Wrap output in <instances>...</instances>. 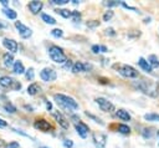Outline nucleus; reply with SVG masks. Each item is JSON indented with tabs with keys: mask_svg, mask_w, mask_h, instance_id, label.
I'll use <instances>...</instances> for the list:
<instances>
[{
	"mask_svg": "<svg viewBox=\"0 0 159 148\" xmlns=\"http://www.w3.org/2000/svg\"><path fill=\"white\" fill-rule=\"evenodd\" d=\"M93 142L97 148H104L106 147V136L101 134V133H98V134L96 133V134H93Z\"/></svg>",
	"mask_w": 159,
	"mask_h": 148,
	"instance_id": "9b49d317",
	"label": "nucleus"
},
{
	"mask_svg": "<svg viewBox=\"0 0 159 148\" xmlns=\"http://www.w3.org/2000/svg\"><path fill=\"white\" fill-rule=\"evenodd\" d=\"M53 4H57V5H63V4H67L68 0H52Z\"/></svg>",
	"mask_w": 159,
	"mask_h": 148,
	"instance_id": "7c9ffc66",
	"label": "nucleus"
},
{
	"mask_svg": "<svg viewBox=\"0 0 159 148\" xmlns=\"http://www.w3.org/2000/svg\"><path fill=\"white\" fill-rule=\"evenodd\" d=\"M1 146H4V142H2L1 139H0V147H1Z\"/></svg>",
	"mask_w": 159,
	"mask_h": 148,
	"instance_id": "ea45409f",
	"label": "nucleus"
},
{
	"mask_svg": "<svg viewBox=\"0 0 159 148\" xmlns=\"http://www.w3.org/2000/svg\"><path fill=\"white\" fill-rule=\"evenodd\" d=\"M2 11H4V14H5L9 19H11V20H15V19H16V16H17L16 11H15V10H12V9H10V7H4V9H2Z\"/></svg>",
	"mask_w": 159,
	"mask_h": 148,
	"instance_id": "6ab92c4d",
	"label": "nucleus"
},
{
	"mask_svg": "<svg viewBox=\"0 0 159 148\" xmlns=\"http://www.w3.org/2000/svg\"><path fill=\"white\" fill-rule=\"evenodd\" d=\"M25 76H26V78L27 80H34V76H35V73H34V68H29L26 72H25Z\"/></svg>",
	"mask_w": 159,
	"mask_h": 148,
	"instance_id": "cd10ccee",
	"label": "nucleus"
},
{
	"mask_svg": "<svg viewBox=\"0 0 159 148\" xmlns=\"http://www.w3.org/2000/svg\"><path fill=\"white\" fill-rule=\"evenodd\" d=\"M39 148H48V147H45V146H41V147H39Z\"/></svg>",
	"mask_w": 159,
	"mask_h": 148,
	"instance_id": "a19ab883",
	"label": "nucleus"
},
{
	"mask_svg": "<svg viewBox=\"0 0 159 148\" xmlns=\"http://www.w3.org/2000/svg\"><path fill=\"white\" fill-rule=\"evenodd\" d=\"M107 51V47L106 46H101V52H106Z\"/></svg>",
	"mask_w": 159,
	"mask_h": 148,
	"instance_id": "4c0bfd02",
	"label": "nucleus"
},
{
	"mask_svg": "<svg viewBox=\"0 0 159 148\" xmlns=\"http://www.w3.org/2000/svg\"><path fill=\"white\" fill-rule=\"evenodd\" d=\"M112 17H113V11H111V10L106 11L104 15H103V20H104V21H108V20L112 19Z\"/></svg>",
	"mask_w": 159,
	"mask_h": 148,
	"instance_id": "c85d7f7f",
	"label": "nucleus"
},
{
	"mask_svg": "<svg viewBox=\"0 0 159 148\" xmlns=\"http://www.w3.org/2000/svg\"><path fill=\"white\" fill-rule=\"evenodd\" d=\"M53 98L57 102V104H60L62 108H66L68 111H73V109L78 108V103L72 97H68V96L62 95V93H57L53 96Z\"/></svg>",
	"mask_w": 159,
	"mask_h": 148,
	"instance_id": "f257e3e1",
	"label": "nucleus"
},
{
	"mask_svg": "<svg viewBox=\"0 0 159 148\" xmlns=\"http://www.w3.org/2000/svg\"><path fill=\"white\" fill-rule=\"evenodd\" d=\"M96 103L98 104V107L103 111V112H113L114 111V106L112 102H109L108 99L103 98V97H98L96 98Z\"/></svg>",
	"mask_w": 159,
	"mask_h": 148,
	"instance_id": "39448f33",
	"label": "nucleus"
},
{
	"mask_svg": "<svg viewBox=\"0 0 159 148\" xmlns=\"http://www.w3.org/2000/svg\"><path fill=\"white\" fill-rule=\"evenodd\" d=\"M34 127L37 128L39 131H42V132H48V129H52L51 124L47 121H45L43 118H37L34 123Z\"/></svg>",
	"mask_w": 159,
	"mask_h": 148,
	"instance_id": "0eeeda50",
	"label": "nucleus"
},
{
	"mask_svg": "<svg viewBox=\"0 0 159 148\" xmlns=\"http://www.w3.org/2000/svg\"><path fill=\"white\" fill-rule=\"evenodd\" d=\"M2 45H4V47L5 49H7L10 52H17V50H19V45H17V42L15 41V40H12V39H7V37H5L4 40H2Z\"/></svg>",
	"mask_w": 159,
	"mask_h": 148,
	"instance_id": "6e6552de",
	"label": "nucleus"
},
{
	"mask_svg": "<svg viewBox=\"0 0 159 148\" xmlns=\"http://www.w3.org/2000/svg\"><path fill=\"white\" fill-rule=\"evenodd\" d=\"M12 71H14L15 73H19V75L24 73V72H25V67H24L22 62H21V61H15L14 65H12Z\"/></svg>",
	"mask_w": 159,
	"mask_h": 148,
	"instance_id": "f3484780",
	"label": "nucleus"
},
{
	"mask_svg": "<svg viewBox=\"0 0 159 148\" xmlns=\"http://www.w3.org/2000/svg\"><path fill=\"white\" fill-rule=\"evenodd\" d=\"M41 17H42V20H43L46 24H50V25H55V24H56V20H55L52 16L47 15V14H42Z\"/></svg>",
	"mask_w": 159,
	"mask_h": 148,
	"instance_id": "5701e85b",
	"label": "nucleus"
},
{
	"mask_svg": "<svg viewBox=\"0 0 159 148\" xmlns=\"http://www.w3.org/2000/svg\"><path fill=\"white\" fill-rule=\"evenodd\" d=\"M4 109H5L6 112H9V113H15V112H16V107L12 106L11 103H6V104H4Z\"/></svg>",
	"mask_w": 159,
	"mask_h": 148,
	"instance_id": "393cba45",
	"label": "nucleus"
},
{
	"mask_svg": "<svg viewBox=\"0 0 159 148\" xmlns=\"http://www.w3.org/2000/svg\"><path fill=\"white\" fill-rule=\"evenodd\" d=\"M15 27L19 30L20 36H21V37H24V39H29V37L32 35V30H31L30 27L25 26L21 21H15Z\"/></svg>",
	"mask_w": 159,
	"mask_h": 148,
	"instance_id": "423d86ee",
	"label": "nucleus"
},
{
	"mask_svg": "<svg viewBox=\"0 0 159 148\" xmlns=\"http://www.w3.org/2000/svg\"><path fill=\"white\" fill-rule=\"evenodd\" d=\"M0 2H1L4 6H7V4H9V1H7V0H0Z\"/></svg>",
	"mask_w": 159,
	"mask_h": 148,
	"instance_id": "e433bc0d",
	"label": "nucleus"
},
{
	"mask_svg": "<svg viewBox=\"0 0 159 148\" xmlns=\"http://www.w3.org/2000/svg\"><path fill=\"white\" fill-rule=\"evenodd\" d=\"M118 72H119L122 76L128 77V78L138 77V71H137L135 68H133L132 66H129V65H119Z\"/></svg>",
	"mask_w": 159,
	"mask_h": 148,
	"instance_id": "7ed1b4c3",
	"label": "nucleus"
},
{
	"mask_svg": "<svg viewBox=\"0 0 159 148\" xmlns=\"http://www.w3.org/2000/svg\"><path fill=\"white\" fill-rule=\"evenodd\" d=\"M144 119L152 121V122H159V114L158 113H147V114H144Z\"/></svg>",
	"mask_w": 159,
	"mask_h": 148,
	"instance_id": "4be33fe9",
	"label": "nucleus"
},
{
	"mask_svg": "<svg viewBox=\"0 0 159 148\" xmlns=\"http://www.w3.org/2000/svg\"><path fill=\"white\" fill-rule=\"evenodd\" d=\"M40 77H41V80L45 81V82H52V81L56 80L57 73H56L55 70H52V68H50V67H45V68L40 72Z\"/></svg>",
	"mask_w": 159,
	"mask_h": 148,
	"instance_id": "20e7f679",
	"label": "nucleus"
},
{
	"mask_svg": "<svg viewBox=\"0 0 159 148\" xmlns=\"http://www.w3.org/2000/svg\"><path fill=\"white\" fill-rule=\"evenodd\" d=\"M148 63L152 66V67H158L159 66V58L155 56V55H150L148 57Z\"/></svg>",
	"mask_w": 159,
	"mask_h": 148,
	"instance_id": "412c9836",
	"label": "nucleus"
},
{
	"mask_svg": "<svg viewBox=\"0 0 159 148\" xmlns=\"http://www.w3.org/2000/svg\"><path fill=\"white\" fill-rule=\"evenodd\" d=\"M15 81L9 76H1L0 77V86L2 87H12V83Z\"/></svg>",
	"mask_w": 159,
	"mask_h": 148,
	"instance_id": "2eb2a0df",
	"label": "nucleus"
},
{
	"mask_svg": "<svg viewBox=\"0 0 159 148\" xmlns=\"http://www.w3.org/2000/svg\"><path fill=\"white\" fill-rule=\"evenodd\" d=\"M138 65H139V67L143 68L145 72H153V67L148 63V61H147L145 58L139 57V60H138Z\"/></svg>",
	"mask_w": 159,
	"mask_h": 148,
	"instance_id": "4468645a",
	"label": "nucleus"
},
{
	"mask_svg": "<svg viewBox=\"0 0 159 148\" xmlns=\"http://www.w3.org/2000/svg\"><path fill=\"white\" fill-rule=\"evenodd\" d=\"M63 146H65L66 148H72L73 142H72L71 139H63Z\"/></svg>",
	"mask_w": 159,
	"mask_h": 148,
	"instance_id": "c756f323",
	"label": "nucleus"
},
{
	"mask_svg": "<svg viewBox=\"0 0 159 148\" xmlns=\"http://www.w3.org/2000/svg\"><path fill=\"white\" fill-rule=\"evenodd\" d=\"M52 116H53V118L57 121V123H58L63 129H67V128H68V126H70V124H68V121H67L60 112H53Z\"/></svg>",
	"mask_w": 159,
	"mask_h": 148,
	"instance_id": "1a4fd4ad",
	"label": "nucleus"
},
{
	"mask_svg": "<svg viewBox=\"0 0 159 148\" xmlns=\"http://www.w3.org/2000/svg\"><path fill=\"white\" fill-rule=\"evenodd\" d=\"M6 148H20V146L17 142H11V143H9V146Z\"/></svg>",
	"mask_w": 159,
	"mask_h": 148,
	"instance_id": "2f4dec72",
	"label": "nucleus"
},
{
	"mask_svg": "<svg viewBox=\"0 0 159 148\" xmlns=\"http://www.w3.org/2000/svg\"><path fill=\"white\" fill-rule=\"evenodd\" d=\"M6 126H7V122L4 121L2 118H0V127H6Z\"/></svg>",
	"mask_w": 159,
	"mask_h": 148,
	"instance_id": "f704fd0d",
	"label": "nucleus"
},
{
	"mask_svg": "<svg viewBox=\"0 0 159 148\" xmlns=\"http://www.w3.org/2000/svg\"><path fill=\"white\" fill-rule=\"evenodd\" d=\"M92 51H93L94 53L101 52V46H98V45H93V46H92Z\"/></svg>",
	"mask_w": 159,
	"mask_h": 148,
	"instance_id": "473e14b6",
	"label": "nucleus"
},
{
	"mask_svg": "<svg viewBox=\"0 0 159 148\" xmlns=\"http://www.w3.org/2000/svg\"><path fill=\"white\" fill-rule=\"evenodd\" d=\"M75 127H76L77 133H78L82 138H86V137H87V134H88V127H87L83 122L78 121V123H76V124H75Z\"/></svg>",
	"mask_w": 159,
	"mask_h": 148,
	"instance_id": "9d476101",
	"label": "nucleus"
},
{
	"mask_svg": "<svg viewBox=\"0 0 159 148\" xmlns=\"http://www.w3.org/2000/svg\"><path fill=\"white\" fill-rule=\"evenodd\" d=\"M39 90H40V87H39L37 83H31V85L27 87V93L31 95V96H34V95H36V93L39 92Z\"/></svg>",
	"mask_w": 159,
	"mask_h": 148,
	"instance_id": "aec40b11",
	"label": "nucleus"
},
{
	"mask_svg": "<svg viewBox=\"0 0 159 148\" xmlns=\"http://www.w3.org/2000/svg\"><path fill=\"white\" fill-rule=\"evenodd\" d=\"M2 61H4V65H5L6 67H12V65H14V62H15L12 55L9 53V52L4 53V56H2Z\"/></svg>",
	"mask_w": 159,
	"mask_h": 148,
	"instance_id": "dca6fc26",
	"label": "nucleus"
},
{
	"mask_svg": "<svg viewBox=\"0 0 159 148\" xmlns=\"http://www.w3.org/2000/svg\"><path fill=\"white\" fill-rule=\"evenodd\" d=\"M29 9L32 14H37L41 11L42 9V2L41 1H37V0H34V1H30L29 2Z\"/></svg>",
	"mask_w": 159,
	"mask_h": 148,
	"instance_id": "ddd939ff",
	"label": "nucleus"
},
{
	"mask_svg": "<svg viewBox=\"0 0 159 148\" xmlns=\"http://www.w3.org/2000/svg\"><path fill=\"white\" fill-rule=\"evenodd\" d=\"M118 131H119L120 133L128 134V133L130 132V128H129L128 126H125V124H119V126H118Z\"/></svg>",
	"mask_w": 159,
	"mask_h": 148,
	"instance_id": "a878e982",
	"label": "nucleus"
},
{
	"mask_svg": "<svg viewBox=\"0 0 159 148\" xmlns=\"http://www.w3.org/2000/svg\"><path fill=\"white\" fill-rule=\"evenodd\" d=\"M56 12H57V14H60L61 16L66 17V19L71 17V14H72V11H70V10H67V9H58Z\"/></svg>",
	"mask_w": 159,
	"mask_h": 148,
	"instance_id": "b1692460",
	"label": "nucleus"
},
{
	"mask_svg": "<svg viewBox=\"0 0 159 148\" xmlns=\"http://www.w3.org/2000/svg\"><path fill=\"white\" fill-rule=\"evenodd\" d=\"M116 114L122 121H130V114L127 111H124V109H117L116 111Z\"/></svg>",
	"mask_w": 159,
	"mask_h": 148,
	"instance_id": "a211bd4d",
	"label": "nucleus"
},
{
	"mask_svg": "<svg viewBox=\"0 0 159 148\" xmlns=\"http://www.w3.org/2000/svg\"><path fill=\"white\" fill-rule=\"evenodd\" d=\"M89 68H91L89 65L83 63V62H78V61L72 65V71H73V72H86V71H88Z\"/></svg>",
	"mask_w": 159,
	"mask_h": 148,
	"instance_id": "f8f14e48",
	"label": "nucleus"
},
{
	"mask_svg": "<svg viewBox=\"0 0 159 148\" xmlns=\"http://www.w3.org/2000/svg\"><path fill=\"white\" fill-rule=\"evenodd\" d=\"M71 16H73V17H75V20H77V19H80V17H81V15H80V12H77V11H72V14H71Z\"/></svg>",
	"mask_w": 159,
	"mask_h": 148,
	"instance_id": "72a5a7b5",
	"label": "nucleus"
},
{
	"mask_svg": "<svg viewBox=\"0 0 159 148\" xmlns=\"http://www.w3.org/2000/svg\"><path fill=\"white\" fill-rule=\"evenodd\" d=\"M51 34H52V36H55V37H62V36H63V31H62L61 29H53V30L51 31Z\"/></svg>",
	"mask_w": 159,
	"mask_h": 148,
	"instance_id": "bb28decb",
	"label": "nucleus"
},
{
	"mask_svg": "<svg viewBox=\"0 0 159 148\" xmlns=\"http://www.w3.org/2000/svg\"><path fill=\"white\" fill-rule=\"evenodd\" d=\"M106 31H107V34H109V35H114V31H113V29H107Z\"/></svg>",
	"mask_w": 159,
	"mask_h": 148,
	"instance_id": "c9c22d12",
	"label": "nucleus"
},
{
	"mask_svg": "<svg viewBox=\"0 0 159 148\" xmlns=\"http://www.w3.org/2000/svg\"><path fill=\"white\" fill-rule=\"evenodd\" d=\"M48 55H50L51 60L56 63H66V61H67V56L63 53L62 49L58 46H51L48 49Z\"/></svg>",
	"mask_w": 159,
	"mask_h": 148,
	"instance_id": "f03ea898",
	"label": "nucleus"
},
{
	"mask_svg": "<svg viewBox=\"0 0 159 148\" xmlns=\"http://www.w3.org/2000/svg\"><path fill=\"white\" fill-rule=\"evenodd\" d=\"M46 106H47V108H48V109H51V108H52V106H51V103H50V102H46Z\"/></svg>",
	"mask_w": 159,
	"mask_h": 148,
	"instance_id": "58836bf2",
	"label": "nucleus"
}]
</instances>
